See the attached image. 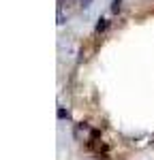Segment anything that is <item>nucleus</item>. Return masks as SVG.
<instances>
[{
	"instance_id": "obj_1",
	"label": "nucleus",
	"mask_w": 154,
	"mask_h": 160,
	"mask_svg": "<svg viewBox=\"0 0 154 160\" xmlns=\"http://www.w3.org/2000/svg\"><path fill=\"white\" fill-rule=\"evenodd\" d=\"M75 137L79 139V141H86V143H92V141H96L99 139V132L96 130H92L88 124H77V128H75Z\"/></svg>"
},
{
	"instance_id": "obj_2",
	"label": "nucleus",
	"mask_w": 154,
	"mask_h": 160,
	"mask_svg": "<svg viewBox=\"0 0 154 160\" xmlns=\"http://www.w3.org/2000/svg\"><path fill=\"white\" fill-rule=\"evenodd\" d=\"M107 28V19H99V24H96V32H101Z\"/></svg>"
},
{
	"instance_id": "obj_3",
	"label": "nucleus",
	"mask_w": 154,
	"mask_h": 160,
	"mask_svg": "<svg viewBox=\"0 0 154 160\" xmlns=\"http://www.w3.org/2000/svg\"><path fill=\"white\" fill-rule=\"evenodd\" d=\"M58 118H60V120H69V111H64L62 107H60V109H58Z\"/></svg>"
},
{
	"instance_id": "obj_4",
	"label": "nucleus",
	"mask_w": 154,
	"mask_h": 160,
	"mask_svg": "<svg viewBox=\"0 0 154 160\" xmlns=\"http://www.w3.org/2000/svg\"><path fill=\"white\" fill-rule=\"evenodd\" d=\"M120 4H122V0H114V4H111V11L118 13V11H120Z\"/></svg>"
},
{
	"instance_id": "obj_5",
	"label": "nucleus",
	"mask_w": 154,
	"mask_h": 160,
	"mask_svg": "<svg viewBox=\"0 0 154 160\" xmlns=\"http://www.w3.org/2000/svg\"><path fill=\"white\" fill-rule=\"evenodd\" d=\"M90 2H92V0H79V4H81V7H88Z\"/></svg>"
}]
</instances>
